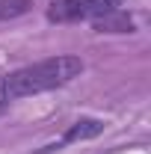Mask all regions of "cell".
Listing matches in <instances>:
<instances>
[{"mask_svg": "<svg viewBox=\"0 0 151 154\" xmlns=\"http://www.w3.org/2000/svg\"><path fill=\"white\" fill-rule=\"evenodd\" d=\"M30 0H0V21H12L30 12Z\"/></svg>", "mask_w": 151, "mask_h": 154, "instance_id": "5", "label": "cell"}, {"mask_svg": "<svg viewBox=\"0 0 151 154\" xmlns=\"http://www.w3.org/2000/svg\"><path fill=\"white\" fill-rule=\"evenodd\" d=\"M122 0H54L48 6V21L54 24H71V21H92L104 12H113Z\"/></svg>", "mask_w": 151, "mask_h": 154, "instance_id": "2", "label": "cell"}, {"mask_svg": "<svg viewBox=\"0 0 151 154\" xmlns=\"http://www.w3.org/2000/svg\"><path fill=\"white\" fill-rule=\"evenodd\" d=\"M3 110H6V101H0V116H3Z\"/></svg>", "mask_w": 151, "mask_h": 154, "instance_id": "6", "label": "cell"}, {"mask_svg": "<svg viewBox=\"0 0 151 154\" xmlns=\"http://www.w3.org/2000/svg\"><path fill=\"white\" fill-rule=\"evenodd\" d=\"M92 30L95 33H133V21L131 15L113 9V12H104V15L92 18Z\"/></svg>", "mask_w": 151, "mask_h": 154, "instance_id": "3", "label": "cell"}, {"mask_svg": "<svg viewBox=\"0 0 151 154\" xmlns=\"http://www.w3.org/2000/svg\"><path fill=\"white\" fill-rule=\"evenodd\" d=\"M80 71H83L80 57L59 54V57L42 59L36 65H27V68H18L12 74L0 77V101H18V98H27V95L59 89V86L71 83L74 77H80Z\"/></svg>", "mask_w": 151, "mask_h": 154, "instance_id": "1", "label": "cell"}, {"mask_svg": "<svg viewBox=\"0 0 151 154\" xmlns=\"http://www.w3.org/2000/svg\"><path fill=\"white\" fill-rule=\"evenodd\" d=\"M104 134V122L101 119H80V122H74L65 134H62V145H68V142H83V139H92V136Z\"/></svg>", "mask_w": 151, "mask_h": 154, "instance_id": "4", "label": "cell"}]
</instances>
